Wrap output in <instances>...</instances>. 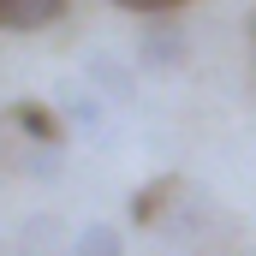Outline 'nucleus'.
Masks as SVG:
<instances>
[{
    "label": "nucleus",
    "mask_w": 256,
    "mask_h": 256,
    "mask_svg": "<svg viewBox=\"0 0 256 256\" xmlns=\"http://www.w3.org/2000/svg\"><path fill=\"white\" fill-rule=\"evenodd\" d=\"M114 6H126V12H173L185 0H114Z\"/></svg>",
    "instance_id": "nucleus-8"
},
{
    "label": "nucleus",
    "mask_w": 256,
    "mask_h": 256,
    "mask_svg": "<svg viewBox=\"0 0 256 256\" xmlns=\"http://www.w3.org/2000/svg\"><path fill=\"white\" fill-rule=\"evenodd\" d=\"M173 196H179V179H155V185H143V191L131 196V220H137V226H155L161 208H167Z\"/></svg>",
    "instance_id": "nucleus-5"
},
{
    "label": "nucleus",
    "mask_w": 256,
    "mask_h": 256,
    "mask_svg": "<svg viewBox=\"0 0 256 256\" xmlns=\"http://www.w3.org/2000/svg\"><path fill=\"white\" fill-rule=\"evenodd\" d=\"M250 42H256V12H250Z\"/></svg>",
    "instance_id": "nucleus-9"
},
{
    "label": "nucleus",
    "mask_w": 256,
    "mask_h": 256,
    "mask_svg": "<svg viewBox=\"0 0 256 256\" xmlns=\"http://www.w3.org/2000/svg\"><path fill=\"white\" fill-rule=\"evenodd\" d=\"M6 114H12V126L24 131L30 143H42V149H60L66 143V120L54 114V108H42V102H12Z\"/></svg>",
    "instance_id": "nucleus-2"
},
{
    "label": "nucleus",
    "mask_w": 256,
    "mask_h": 256,
    "mask_svg": "<svg viewBox=\"0 0 256 256\" xmlns=\"http://www.w3.org/2000/svg\"><path fill=\"white\" fill-rule=\"evenodd\" d=\"M60 120H66V131L78 126V131H102V102L90 96V90H72L66 84L60 90Z\"/></svg>",
    "instance_id": "nucleus-4"
},
{
    "label": "nucleus",
    "mask_w": 256,
    "mask_h": 256,
    "mask_svg": "<svg viewBox=\"0 0 256 256\" xmlns=\"http://www.w3.org/2000/svg\"><path fill=\"white\" fill-rule=\"evenodd\" d=\"M66 256H126V238H120V226L96 220V226H84V232L72 238V250H66Z\"/></svg>",
    "instance_id": "nucleus-6"
},
{
    "label": "nucleus",
    "mask_w": 256,
    "mask_h": 256,
    "mask_svg": "<svg viewBox=\"0 0 256 256\" xmlns=\"http://www.w3.org/2000/svg\"><path fill=\"white\" fill-rule=\"evenodd\" d=\"M66 6L72 0H0V30H48L66 18Z\"/></svg>",
    "instance_id": "nucleus-3"
},
{
    "label": "nucleus",
    "mask_w": 256,
    "mask_h": 256,
    "mask_svg": "<svg viewBox=\"0 0 256 256\" xmlns=\"http://www.w3.org/2000/svg\"><path fill=\"white\" fill-rule=\"evenodd\" d=\"M90 84H102L114 102H131V90H137V84H131V72L114 60V54H90Z\"/></svg>",
    "instance_id": "nucleus-7"
},
{
    "label": "nucleus",
    "mask_w": 256,
    "mask_h": 256,
    "mask_svg": "<svg viewBox=\"0 0 256 256\" xmlns=\"http://www.w3.org/2000/svg\"><path fill=\"white\" fill-rule=\"evenodd\" d=\"M185 54H191V42H185V30L179 24H149L143 30V42H137V60L149 66V72H179L185 66Z\"/></svg>",
    "instance_id": "nucleus-1"
}]
</instances>
